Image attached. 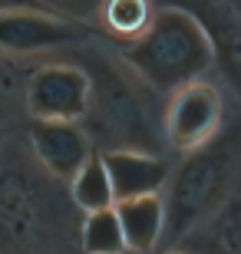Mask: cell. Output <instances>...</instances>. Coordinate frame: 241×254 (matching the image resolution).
Returning a JSON list of instances; mask_svg holds the SVG:
<instances>
[{
    "instance_id": "6da1fadb",
    "label": "cell",
    "mask_w": 241,
    "mask_h": 254,
    "mask_svg": "<svg viewBox=\"0 0 241 254\" xmlns=\"http://www.w3.org/2000/svg\"><path fill=\"white\" fill-rule=\"evenodd\" d=\"M122 57L146 86L168 96L212 69L215 40L192 10L165 7L149 20L139 37L122 43Z\"/></svg>"
},
{
    "instance_id": "7a4b0ae2",
    "label": "cell",
    "mask_w": 241,
    "mask_h": 254,
    "mask_svg": "<svg viewBox=\"0 0 241 254\" xmlns=\"http://www.w3.org/2000/svg\"><path fill=\"white\" fill-rule=\"evenodd\" d=\"M165 185H168V191L162 195V208H165L162 241H178L205 215H212V208L225 195V185H228V152L218 142H212V145H205L198 152H188L185 162L175 169V175L168 172Z\"/></svg>"
},
{
    "instance_id": "3957f363",
    "label": "cell",
    "mask_w": 241,
    "mask_h": 254,
    "mask_svg": "<svg viewBox=\"0 0 241 254\" xmlns=\"http://www.w3.org/2000/svg\"><path fill=\"white\" fill-rule=\"evenodd\" d=\"M225 126V99L218 86L208 79L178 86L175 93H168L165 116H162V132L172 149L178 152H198L205 145L218 142V132Z\"/></svg>"
},
{
    "instance_id": "277c9868",
    "label": "cell",
    "mask_w": 241,
    "mask_h": 254,
    "mask_svg": "<svg viewBox=\"0 0 241 254\" xmlns=\"http://www.w3.org/2000/svg\"><path fill=\"white\" fill-rule=\"evenodd\" d=\"M86 69V66H83ZM89 109L86 116H93L99 132L106 135V149H146L152 152V132H149V119L142 113V103L136 99L132 86H126L116 73H89Z\"/></svg>"
},
{
    "instance_id": "5b68a950",
    "label": "cell",
    "mask_w": 241,
    "mask_h": 254,
    "mask_svg": "<svg viewBox=\"0 0 241 254\" xmlns=\"http://www.w3.org/2000/svg\"><path fill=\"white\" fill-rule=\"evenodd\" d=\"M33 123H80L89 109V76L76 63H43L27 83Z\"/></svg>"
},
{
    "instance_id": "8992f818",
    "label": "cell",
    "mask_w": 241,
    "mask_h": 254,
    "mask_svg": "<svg viewBox=\"0 0 241 254\" xmlns=\"http://www.w3.org/2000/svg\"><path fill=\"white\" fill-rule=\"evenodd\" d=\"M83 30L73 20L47 7H13L0 10V53H43L80 40Z\"/></svg>"
},
{
    "instance_id": "52a82bcc",
    "label": "cell",
    "mask_w": 241,
    "mask_h": 254,
    "mask_svg": "<svg viewBox=\"0 0 241 254\" xmlns=\"http://www.w3.org/2000/svg\"><path fill=\"white\" fill-rule=\"evenodd\" d=\"M99 162L112 189V205L139 195H162L168 182V162L146 149H102Z\"/></svg>"
},
{
    "instance_id": "ba28073f",
    "label": "cell",
    "mask_w": 241,
    "mask_h": 254,
    "mask_svg": "<svg viewBox=\"0 0 241 254\" xmlns=\"http://www.w3.org/2000/svg\"><path fill=\"white\" fill-rule=\"evenodd\" d=\"M30 145L40 165L60 182H70L83 162L93 155L89 135L80 123H33L30 126Z\"/></svg>"
},
{
    "instance_id": "9c48e42d",
    "label": "cell",
    "mask_w": 241,
    "mask_h": 254,
    "mask_svg": "<svg viewBox=\"0 0 241 254\" xmlns=\"http://www.w3.org/2000/svg\"><path fill=\"white\" fill-rule=\"evenodd\" d=\"M40 211L37 198H30V189L20 175H0V238L13 251H30V241H37Z\"/></svg>"
},
{
    "instance_id": "30bf717a",
    "label": "cell",
    "mask_w": 241,
    "mask_h": 254,
    "mask_svg": "<svg viewBox=\"0 0 241 254\" xmlns=\"http://www.w3.org/2000/svg\"><path fill=\"white\" fill-rule=\"evenodd\" d=\"M116 218L122 228V241L129 254H149L159 248L162 231H165V208H162V195H139L126 198L112 205Z\"/></svg>"
},
{
    "instance_id": "8fae6325",
    "label": "cell",
    "mask_w": 241,
    "mask_h": 254,
    "mask_svg": "<svg viewBox=\"0 0 241 254\" xmlns=\"http://www.w3.org/2000/svg\"><path fill=\"white\" fill-rule=\"evenodd\" d=\"M70 195H73L76 208H83V215L112 208V189H109V179H106V169L99 162V152H93L83 162V169L70 179Z\"/></svg>"
},
{
    "instance_id": "7c38bea8",
    "label": "cell",
    "mask_w": 241,
    "mask_h": 254,
    "mask_svg": "<svg viewBox=\"0 0 241 254\" xmlns=\"http://www.w3.org/2000/svg\"><path fill=\"white\" fill-rule=\"evenodd\" d=\"M80 245L83 254H129L122 241V228L112 208L89 211L83 218V231H80Z\"/></svg>"
},
{
    "instance_id": "4fadbf2b",
    "label": "cell",
    "mask_w": 241,
    "mask_h": 254,
    "mask_svg": "<svg viewBox=\"0 0 241 254\" xmlns=\"http://www.w3.org/2000/svg\"><path fill=\"white\" fill-rule=\"evenodd\" d=\"M106 20H109V30L119 33V37H139L149 17V3L146 0H109L106 3Z\"/></svg>"
},
{
    "instance_id": "5bb4252c",
    "label": "cell",
    "mask_w": 241,
    "mask_h": 254,
    "mask_svg": "<svg viewBox=\"0 0 241 254\" xmlns=\"http://www.w3.org/2000/svg\"><path fill=\"white\" fill-rule=\"evenodd\" d=\"M13 7H40L37 0H0V10H13Z\"/></svg>"
}]
</instances>
